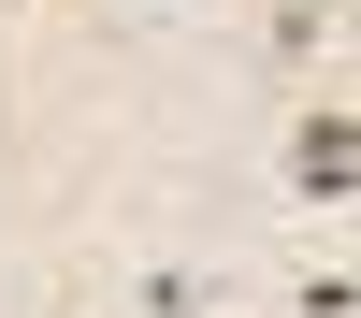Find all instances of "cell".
<instances>
[{
    "label": "cell",
    "instance_id": "cell-1",
    "mask_svg": "<svg viewBox=\"0 0 361 318\" xmlns=\"http://www.w3.org/2000/svg\"><path fill=\"white\" fill-rule=\"evenodd\" d=\"M289 173H304L318 202H347V173H361V116H347V102H318V116H304V145H289Z\"/></svg>",
    "mask_w": 361,
    "mask_h": 318
}]
</instances>
